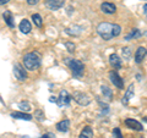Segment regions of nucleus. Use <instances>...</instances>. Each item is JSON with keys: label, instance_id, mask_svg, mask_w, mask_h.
<instances>
[{"label": "nucleus", "instance_id": "nucleus-1", "mask_svg": "<svg viewBox=\"0 0 147 138\" xmlns=\"http://www.w3.org/2000/svg\"><path fill=\"white\" fill-rule=\"evenodd\" d=\"M24 64L25 67L30 71L37 70L40 66V58L37 53H27L24 56Z\"/></svg>", "mask_w": 147, "mask_h": 138}, {"label": "nucleus", "instance_id": "nucleus-18", "mask_svg": "<svg viewBox=\"0 0 147 138\" xmlns=\"http://www.w3.org/2000/svg\"><path fill=\"white\" fill-rule=\"evenodd\" d=\"M11 117L13 119H21V120H26V121H31L32 120V116L30 114H27V113H11L10 115Z\"/></svg>", "mask_w": 147, "mask_h": 138}, {"label": "nucleus", "instance_id": "nucleus-33", "mask_svg": "<svg viewBox=\"0 0 147 138\" xmlns=\"http://www.w3.org/2000/svg\"><path fill=\"white\" fill-rule=\"evenodd\" d=\"M9 1H10V0H0V4H1V5H4V4H7Z\"/></svg>", "mask_w": 147, "mask_h": 138}, {"label": "nucleus", "instance_id": "nucleus-23", "mask_svg": "<svg viewBox=\"0 0 147 138\" xmlns=\"http://www.w3.org/2000/svg\"><path fill=\"white\" fill-rule=\"evenodd\" d=\"M32 21H33V23L37 26V27H42V17H40V15H38V13H33L32 15Z\"/></svg>", "mask_w": 147, "mask_h": 138}, {"label": "nucleus", "instance_id": "nucleus-13", "mask_svg": "<svg viewBox=\"0 0 147 138\" xmlns=\"http://www.w3.org/2000/svg\"><path fill=\"white\" fill-rule=\"evenodd\" d=\"M109 62L113 66V68H120L121 67V59L117 54H112L109 56Z\"/></svg>", "mask_w": 147, "mask_h": 138}, {"label": "nucleus", "instance_id": "nucleus-7", "mask_svg": "<svg viewBox=\"0 0 147 138\" xmlns=\"http://www.w3.org/2000/svg\"><path fill=\"white\" fill-rule=\"evenodd\" d=\"M13 75H15V77L18 81H25L27 78L25 68L22 67L20 64H15V66H13Z\"/></svg>", "mask_w": 147, "mask_h": 138}, {"label": "nucleus", "instance_id": "nucleus-4", "mask_svg": "<svg viewBox=\"0 0 147 138\" xmlns=\"http://www.w3.org/2000/svg\"><path fill=\"white\" fill-rule=\"evenodd\" d=\"M72 96L67 93L66 90H61L60 94H59V98H58V105L59 107H69L70 105V102H71Z\"/></svg>", "mask_w": 147, "mask_h": 138}, {"label": "nucleus", "instance_id": "nucleus-3", "mask_svg": "<svg viewBox=\"0 0 147 138\" xmlns=\"http://www.w3.org/2000/svg\"><path fill=\"white\" fill-rule=\"evenodd\" d=\"M66 65L69 66V68L72 71L74 76L76 78H80L82 76V73H84V70H85V66L82 61L80 60H75V59H66Z\"/></svg>", "mask_w": 147, "mask_h": 138}, {"label": "nucleus", "instance_id": "nucleus-28", "mask_svg": "<svg viewBox=\"0 0 147 138\" xmlns=\"http://www.w3.org/2000/svg\"><path fill=\"white\" fill-rule=\"evenodd\" d=\"M113 137L114 138H123V135H121L120 128H119V127H115L113 130Z\"/></svg>", "mask_w": 147, "mask_h": 138}, {"label": "nucleus", "instance_id": "nucleus-21", "mask_svg": "<svg viewBox=\"0 0 147 138\" xmlns=\"http://www.w3.org/2000/svg\"><path fill=\"white\" fill-rule=\"evenodd\" d=\"M100 90H102V93H103V95L105 96V98H108V99L113 98V92H112V89H110L109 87L102 86V87H100Z\"/></svg>", "mask_w": 147, "mask_h": 138}, {"label": "nucleus", "instance_id": "nucleus-19", "mask_svg": "<svg viewBox=\"0 0 147 138\" xmlns=\"http://www.w3.org/2000/svg\"><path fill=\"white\" fill-rule=\"evenodd\" d=\"M79 138H93V130L90 126L84 127V130L81 131Z\"/></svg>", "mask_w": 147, "mask_h": 138}, {"label": "nucleus", "instance_id": "nucleus-30", "mask_svg": "<svg viewBox=\"0 0 147 138\" xmlns=\"http://www.w3.org/2000/svg\"><path fill=\"white\" fill-rule=\"evenodd\" d=\"M40 138H54V135H53V133H47V135L42 136Z\"/></svg>", "mask_w": 147, "mask_h": 138}, {"label": "nucleus", "instance_id": "nucleus-9", "mask_svg": "<svg viewBox=\"0 0 147 138\" xmlns=\"http://www.w3.org/2000/svg\"><path fill=\"white\" fill-rule=\"evenodd\" d=\"M125 125L129 128H131V130H136V131H142V130H144V127H142L141 123L139 121L134 120V119H126V120H125Z\"/></svg>", "mask_w": 147, "mask_h": 138}, {"label": "nucleus", "instance_id": "nucleus-34", "mask_svg": "<svg viewBox=\"0 0 147 138\" xmlns=\"http://www.w3.org/2000/svg\"><path fill=\"white\" fill-rule=\"evenodd\" d=\"M145 36H146V37H147V31H146V32H145Z\"/></svg>", "mask_w": 147, "mask_h": 138}, {"label": "nucleus", "instance_id": "nucleus-35", "mask_svg": "<svg viewBox=\"0 0 147 138\" xmlns=\"http://www.w3.org/2000/svg\"><path fill=\"white\" fill-rule=\"evenodd\" d=\"M144 120H145V121H147V119H144Z\"/></svg>", "mask_w": 147, "mask_h": 138}, {"label": "nucleus", "instance_id": "nucleus-25", "mask_svg": "<svg viewBox=\"0 0 147 138\" xmlns=\"http://www.w3.org/2000/svg\"><path fill=\"white\" fill-rule=\"evenodd\" d=\"M34 117L37 119V120H39V121H43L44 120V113L42 111V110H36L34 111Z\"/></svg>", "mask_w": 147, "mask_h": 138}, {"label": "nucleus", "instance_id": "nucleus-11", "mask_svg": "<svg viewBox=\"0 0 147 138\" xmlns=\"http://www.w3.org/2000/svg\"><path fill=\"white\" fill-rule=\"evenodd\" d=\"M100 10H102L104 13H108V15H112L117 11V6L112 3H103L100 5Z\"/></svg>", "mask_w": 147, "mask_h": 138}, {"label": "nucleus", "instance_id": "nucleus-14", "mask_svg": "<svg viewBox=\"0 0 147 138\" xmlns=\"http://www.w3.org/2000/svg\"><path fill=\"white\" fill-rule=\"evenodd\" d=\"M142 37V32L139 28H134L130 31V33L125 36V40H131V39H139Z\"/></svg>", "mask_w": 147, "mask_h": 138}, {"label": "nucleus", "instance_id": "nucleus-15", "mask_svg": "<svg viewBox=\"0 0 147 138\" xmlns=\"http://www.w3.org/2000/svg\"><path fill=\"white\" fill-rule=\"evenodd\" d=\"M132 95H134V84H130V86H129V88L126 89V93H125V95H124L121 103H123L124 105H127L129 100L132 98Z\"/></svg>", "mask_w": 147, "mask_h": 138}, {"label": "nucleus", "instance_id": "nucleus-6", "mask_svg": "<svg viewBox=\"0 0 147 138\" xmlns=\"http://www.w3.org/2000/svg\"><path fill=\"white\" fill-rule=\"evenodd\" d=\"M109 78H110V82H112L117 88H119V89L124 88V81H123V78L118 75L117 71H110L109 72Z\"/></svg>", "mask_w": 147, "mask_h": 138}, {"label": "nucleus", "instance_id": "nucleus-10", "mask_svg": "<svg viewBox=\"0 0 147 138\" xmlns=\"http://www.w3.org/2000/svg\"><path fill=\"white\" fill-rule=\"evenodd\" d=\"M146 55H147V49H145L144 47L137 48L136 53H135V62L136 64H141L142 61H144Z\"/></svg>", "mask_w": 147, "mask_h": 138}, {"label": "nucleus", "instance_id": "nucleus-2", "mask_svg": "<svg viewBox=\"0 0 147 138\" xmlns=\"http://www.w3.org/2000/svg\"><path fill=\"white\" fill-rule=\"evenodd\" d=\"M97 32L100 36V38H103L104 40H110L114 38L113 36V25L108 23V22H102L97 26Z\"/></svg>", "mask_w": 147, "mask_h": 138}, {"label": "nucleus", "instance_id": "nucleus-20", "mask_svg": "<svg viewBox=\"0 0 147 138\" xmlns=\"http://www.w3.org/2000/svg\"><path fill=\"white\" fill-rule=\"evenodd\" d=\"M3 17H4V20H5L6 25H7L9 27H11V28H13V27H15V22H13V18H12L11 13L9 12V11L4 12V13H3Z\"/></svg>", "mask_w": 147, "mask_h": 138}, {"label": "nucleus", "instance_id": "nucleus-31", "mask_svg": "<svg viewBox=\"0 0 147 138\" xmlns=\"http://www.w3.org/2000/svg\"><path fill=\"white\" fill-rule=\"evenodd\" d=\"M49 102H54V103H58V98H55V96H50L49 98Z\"/></svg>", "mask_w": 147, "mask_h": 138}, {"label": "nucleus", "instance_id": "nucleus-32", "mask_svg": "<svg viewBox=\"0 0 147 138\" xmlns=\"http://www.w3.org/2000/svg\"><path fill=\"white\" fill-rule=\"evenodd\" d=\"M144 12H145V15L147 17V4H145V5H144Z\"/></svg>", "mask_w": 147, "mask_h": 138}, {"label": "nucleus", "instance_id": "nucleus-12", "mask_svg": "<svg viewBox=\"0 0 147 138\" xmlns=\"http://www.w3.org/2000/svg\"><path fill=\"white\" fill-rule=\"evenodd\" d=\"M18 28H20V31L22 32V33L27 34V33H30V32H31L32 26H31V23H30V21L25 18V20H22V21L20 22V25H18Z\"/></svg>", "mask_w": 147, "mask_h": 138}, {"label": "nucleus", "instance_id": "nucleus-29", "mask_svg": "<svg viewBox=\"0 0 147 138\" xmlns=\"http://www.w3.org/2000/svg\"><path fill=\"white\" fill-rule=\"evenodd\" d=\"M26 1H27V4H28V5L33 6V5H37V4L39 3V0H26Z\"/></svg>", "mask_w": 147, "mask_h": 138}, {"label": "nucleus", "instance_id": "nucleus-22", "mask_svg": "<svg viewBox=\"0 0 147 138\" xmlns=\"http://www.w3.org/2000/svg\"><path fill=\"white\" fill-rule=\"evenodd\" d=\"M121 54H123V58L124 59H126V60H130L131 55H132V52H131V49L129 48V47H124L121 49Z\"/></svg>", "mask_w": 147, "mask_h": 138}, {"label": "nucleus", "instance_id": "nucleus-8", "mask_svg": "<svg viewBox=\"0 0 147 138\" xmlns=\"http://www.w3.org/2000/svg\"><path fill=\"white\" fill-rule=\"evenodd\" d=\"M44 4L49 10L55 11L64 6V0H44Z\"/></svg>", "mask_w": 147, "mask_h": 138}, {"label": "nucleus", "instance_id": "nucleus-24", "mask_svg": "<svg viewBox=\"0 0 147 138\" xmlns=\"http://www.w3.org/2000/svg\"><path fill=\"white\" fill-rule=\"evenodd\" d=\"M18 108H20L22 111L28 113L30 110H31V104H30L28 102H21L20 104H18Z\"/></svg>", "mask_w": 147, "mask_h": 138}, {"label": "nucleus", "instance_id": "nucleus-26", "mask_svg": "<svg viewBox=\"0 0 147 138\" xmlns=\"http://www.w3.org/2000/svg\"><path fill=\"white\" fill-rule=\"evenodd\" d=\"M65 48L67 49V52H69V53H74V52H75L76 45L74 44L72 42H65Z\"/></svg>", "mask_w": 147, "mask_h": 138}, {"label": "nucleus", "instance_id": "nucleus-17", "mask_svg": "<svg viewBox=\"0 0 147 138\" xmlns=\"http://www.w3.org/2000/svg\"><path fill=\"white\" fill-rule=\"evenodd\" d=\"M70 128V121L69 120H63L57 123V130L59 132H67Z\"/></svg>", "mask_w": 147, "mask_h": 138}, {"label": "nucleus", "instance_id": "nucleus-5", "mask_svg": "<svg viewBox=\"0 0 147 138\" xmlns=\"http://www.w3.org/2000/svg\"><path fill=\"white\" fill-rule=\"evenodd\" d=\"M72 98L77 103V104H80V105H88L90 104V98H88V95L85 94V93H82V92H75V93L72 94Z\"/></svg>", "mask_w": 147, "mask_h": 138}, {"label": "nucleus", "instance_id": "nucleus-16", "mask_svg": "<svg viewBox=\"0 0 147 138\" xmlns=\"http://www.w3.org/2000/svg\"><path fill=\"white\" fill-rule=\"evenodd\" d=\"M65 32L69 34V36H74V37H77L81 34L82 32V27L80 26H72V27H67V28H65Z\"/></svg>", "mask_w": 147, "mask_h": 138}, {"label": "nucleus", "instance_id": "nucleus-27", "mask_svg": "<svg viewBox=\"0 0 147 138\" xmlns=\"http://www.w3.org/2000/svg\"><path fill=\"white\" fill-rule=\"evenodd\" d=\"M120 33H121V27L119 26V25L114 23V25H113V36H114V37H118Z\"/></svg>", "mask_w": 147, "mask_h": 138}]
</instances>
